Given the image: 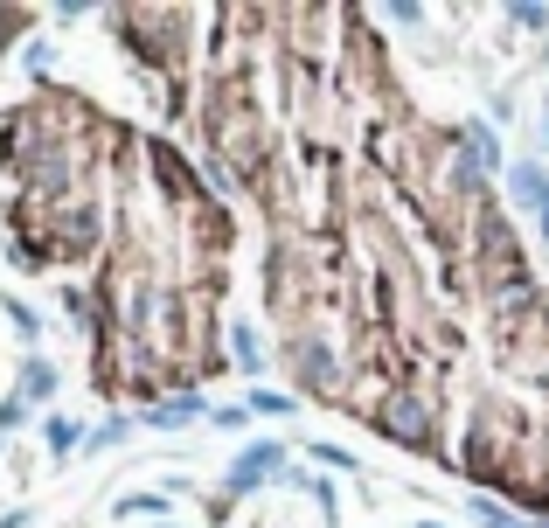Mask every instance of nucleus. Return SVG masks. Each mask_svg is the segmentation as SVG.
Returning a JSON list of instances; mask_svg holds the SVG:
<instances>
[{"label": "nucleus", "mask_w": 549, "mask_h": 528, "mask_svg": "<svg viewBox=\"0 0 549 528\" xmlns=\"http://www.w3.org/2000/svg\"><path fill=\"white\" fill-rule=\"evenodd\" d=\"M112 28L153 70V84H181V70H188V35H181L188 14L181 7H112Z\"/></svg>", "instance_id": "obj_1"}, {"label": "nucleus", "mask_w": 549, "mask_h": 528, "mask_svg": "<svg viewBox=\"0 0 549 528\" xmlns=\"http://www.w3.org/2000/svg\"><path fill=\"white\" fill-rule=\"evenodd\" d=\"M390 445H404V452H431V459H445V431H438V403L424 383H404V390H390L376 403V417H369Z\"/></svg>", "instance_id": "obj_2"}, {"label": "nucleus", "mask_w": 549, "mask_h": 528, "mask_svg": "<svg viewBox=\"0 0 549 528\" xmlns=\"http://www.w3.org/2000/svg\"><path fill=\"white\" fill-rule=\"evenodd\" d=\"M265 473H285V445H251L230 473H223V501H244L265 487Z\"/></svg>", "instance_id": "obj_3"}, {"label": "nucleus", "mask_w": 549, "mask_h": 528, "mask_svg": "<svg viewBox=\"0 0 549 528\" xmlns=\"http://www.w3.org/2000/svg\"><path fill=\"white\" fill-rule=\"evenodd\" d=\"M501 181H508L515 209H536V216L549 209V167H543V160H515V167H508Z\"/></svg>", "instance_id": "obj_4"}, {"label": "nucleus", "mask_w": 549, "mask_h": 528, "mask_svg": "<svg viewBox=\"0 0 549 528\" xmlns=\"http://www.w3.org/2000/svg\"><path fill=\"white\" fill-rule=\"evenodd\" d=\"M223 341H230V355H237V369H244V376H265V334H258L251 320H230V327H223Z\"/></svg>", "instance_id": "obj_5"}, {"label": "nucleus", "mask_w": 549, "mask_h": 528, "mask_svg": "<svg viewBox=\"0 0 549 528\" xmlns=\"http://www.w3.org/2000/svg\"><path fill=\"white\" fill-rule=\"evenodd\" d=\"M202 417V396L188 390V396H160L153 410H146V424H160V431H174V424H195Z\"/></svg>", "instance_id": "obj_6"}, {"label": "nucleus", "mask_w": 549, "mask_h": 528, "mask_svg": "<svg viewBox=\"0 0 549 528\" xmlns=\"http://www.w3.org/2000/svg\"><path fill=\"white\" fill-rule=\"evenodd\" d=\"M42 445H49V459H70V452H84V431H77V417H42Z\"/></svg>", "instance_id": "obj_7"}, {"label": "nucleus", "mask_w": 549, "mask_h": 528, "mask_svg": "<svg viewBox=\"0 0 549 528\" xmlns=\"http://www.w3.org/2000/svg\"><path fill=\"white\" fill-rule=\"evenodd\" d=\"M49 390H56V369H49L42 355H28V362H21V396H28V403H42Z\"/></svg>", "instance_id": "obj_8"}, {"label": "nucleus", "mask_w": 549, "mask_h": 528, "mask_svg": "<svg viewBox=\"0 0 549 528\" xmlns=\"http://www.w3.org/2000/svg\"><path fill=\"white\" fill-rule=\"evenodd\" d=\"M133 438V417H112V424H91L84 431V452H112V445H126Z\"/></svg>", "instance_id": "obj_9"}, {"label": "nucleus", "mask_w": 549, "mask_h": 528, "mask_svg": "<svg viewBox=\"0 0 549 528\" xmlns=\"http://www.w3.org/2000/svg\"><path fill=\"white\" fill-rule=\"evenodd\" d=\"M473 515H480V528H529L522 515H508V508H501V501H487V494L473 501Z\"/></svg>", "instance_id": "obj_10"}, {"label": "nucleus", "mask_w": 549, "mask_h": 528, "mask_svg": "<svg viewBox=\"0 0 549 528\" xmlns=\"http://www.w3.org/2000/svg\"><path fill=\"white\" fill-rule=\"evenodd\" d=\"M251 410H258V417H278V410H292V396L285 390H251Z\"/></svg>", "instance_id": "obj_11"}, {"label": "nucleus", "mask_w": 549, "mask_h": 528, "mask_svg": "<svg viewBox=\"0 0 549 528\" xmlns=\"http://www.w3.org/2000/svg\"><path fill=\"white\" fill-rule=\"evenodd\" d=\"M508 21H515V28H549V7H529V0H515V7H508Z\"/></svg>", "instance_id": "obj_12"}, {"label": "nucleus", "mask_w": 549, "mask_h": 528, "mask_svg": "<svg viewBox=\"0 0 549 528\" xmlns=\"http://www.w3.org/2000/svg\"><path fill=\"white\" fill-rule=\"evenodd\" d=\"M209 424H223V431H244V424H251V403H223Z\"/></svg>", "instance_id": "obj_13"}, {"label": "nucleus", "mask_w": 549, "mask_h": 528, "mask_svg": "<svg viewBox=\"0 0 549 528\" xmlns=\"http://www.w3.org/2000/svg\"><path fill=\"white\" fill-rule=\"evenodd\" d=\"M313 459H320V466H341V473H355V459H348V452H341V445H327V438H320V445H313Z\"/></svg>", "instance_id": "obj_14"}, {"label": "nucleus", "mask_w": 549, "mask_h": 528, "mask_svg": "<svg viewBox=\"0 0 549 528\" xmlns=\"http://www.w3.org/2000/svg\"><path fill=\"white\" fill-rule=\"evenodd\" d=\"M543 237H549V209H543Z\"/></svg>", "instance_id": "obj_15"}, {"label": "nucleus", "mask_w": 549, "mask_h": 528, "mask_svg": "<svg viewBox=\"0 0 549 528\" xmlns=\"http://www.w3.org/2000/svg\"><path fill=\"white\" fill-rule=\"evenodd\" d=\"M424 528H445V522H424Z\"/></svg>", "instance_id": "obj_16"}, {"label": "nucleus", "mask_w": 549, "mask_h": 528, "mask_svg": "<svg viewBox=\"0 0 549 528\" xmlns=\"http://www.w3.org/2000/svg\"><path fill=\"white\" fill-rule=\"evenodd\" d=\"M543 146H549V126H543Z\"/></svg>", "instance_id": "obj_17"}]
</instances>
